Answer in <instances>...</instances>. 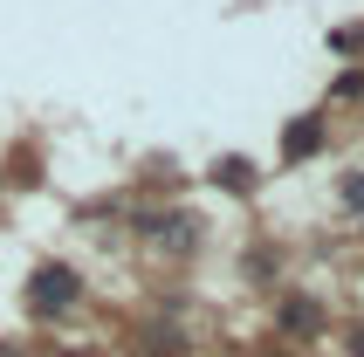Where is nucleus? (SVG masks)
Listing matches in <instances>:
<instances>
[{
    "instance_id": "obj_1",
    "label": "nucleus",
    "mask_w": 364,
    "mask_h": 357,
    "mask_svg": "<svg viewBox=\"0 0 364 357\" xmlns=\"http://www.w3.org/2000/svg\"><path fill=\"white\" fill-rule=\"evenodd\" d=\"M76 296H82V282H76V268L69 261H41L35 275H28V316H62V309H76Z\"/></svg>"
},
{
    "instance_id": "obj_2",
    "label": "nucleus",
    "mask_w": 364,
    "mask_h": 357,
    "mask_svg": "<svg viewBox=\"0 0 364 357\" xmlns=\"http://www.w3.org/2000/svg\"><path fill=\"white\" fill-rule=\"evenodd\" d=\"M323 138H330L323 117H296V124H289V138H282V159H289V165L316 159V151H323Z\"/></svg>"
},
{
    "instance_id": "obj_3",
    "label": "nucleus",
    "mask_w": 364,
    "mask_h": 357,
    "mask_svg": "<svg viewBox=\"0 0 364 357\" xmlns=\"http://www.w3.org/2000/svg\"><path fill=\"white\" fill-rule=\"evenodd\" d=\"M275 323H282L289 337H316V330H323V309H316L309 296H289L282 309H275Z\"/></svg>"
},
{
    "instance_id": "obj_4",
    "label": "nucleus",
    "mask_w": 364,
    "mask_h": 357,
    "mask_svg": "<svg viewBox=\"0 0 364 357\" xmlns=\"http://www.w3.org/2000/svg\"><path fill=\"white\" fill-rule=\"evenodd\" d=\"M213 186H227V193H255V165H247V159H213Z\"/></svg>"
},
{
    "instance_id": "obj_5",
    "label": "nucleus",
    "mask_w": 364,
    "mask_h": 357,
    "mask_svg": "<svg viewBox=\"0 0 364 357\" xmlns=\"http://www.w3.org/2000/svg\"><path fill=\"white\" fill-rule=\"evenodd\" d=\"M337 199H344L350 213L364 220V172H344V178H337Z\"/></svg>"
},
{
    "instance_id": "obj_6",
    "label": "nucleus",
    "mask_w": 364,
    "mask_h": 357,
    "mask_svg": "<svg viewBox=\"0 0 364 357\" xmlns=\"http://www.w3.org/2000/svg\"><path fill=\"white\" fill-rule=\"evenodd\" d=\"M350 357H364V330H358V343H350Z\"/></svg>"
},
{
    "instance_id": "obj_7",
    "label": "nucleus",
    "mask_w": 364,
    "mask_h": 357,
    "mask_svg": "<svg viewBox=\"0 0 364 357\" xmlns=\"http://www.w3.org/2000/svg\"><path fill=\"white\" fill-rule=\"evenodd\" d=\"M0 357H21V351H0Z\"/></svg>"
}]
</instances>
